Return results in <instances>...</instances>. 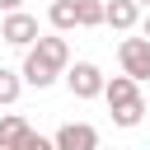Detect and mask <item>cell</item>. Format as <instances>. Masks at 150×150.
Listing matches in <instances>:
<instances>
[{
  "instance_id": "obj_14",
  "label": "cell",
  "mask_w": 150,
  "mask_h": 150,
  "mask_svg": "<svg viewBox=\"0 0 150 150\" xmlns=\"http://www.w3.org/2000/svg\"><path fill=\"white\" fill-rule=\"evenodd\" d=\"M19 150H56V141H47V136H38V131H28V136L19 141Z\"/></svg>"
},
{
  "instance_id": "obj_12",
  "label": "cell",
  "mask_w": 150,
  "mask_h": 150,
  "mask_svg": "<svg viewBox=\"0 0 150 150\" xmlns=\"http://www.w3.org/2000/svg\"><path fill=\"white\" fill-rule=\"evenodd\" d=\"M19 89H23V75H14V70H5V66H0V108H5V103H14V98H19Z\"/></svg>"
},
{
  "instance_id": "obj_11",
  "label": "cell",
  "mask_w": 150,
  "mask_h": 150,
  "mask_svg": "<svg viewBox=\"0 0 150 150\" xmlns=\"http://www.w3.org/2000/svg\"><path fill=\"white\" fill-rule=\"evenodd\" d=\"M103 14H108L103 0H75V23H80V28H98Z\"/></svg>"
},
{
  "instance_id": "obj_3",
  "label": "cell",
  "mask_w": 150,
  "mask_h": 150,
  "mask_svg": "<svg viewBox=\"0 0 150 150\" xmlns=\"http://www.w3.org/2000/svg\"><path fill=\"white\" fill-rule=\"evenodd\" d=\"M0 38H5L9 47H33L42 33H38V19H33V14L14 9V14H5V23H0Z\"/></svg>"
},
{
  "instance_id": "obj_15",
  "label": "cell",
  "mask_w": 150,
  "mask_h": 150,
  "mask_svg": "<svg viewBox=\"0 0 150 150\" xmlns=\"http://www.w3.org/2000/svg\"><path fill=\"white\" fill-rule=\"evenodd\" d=\"M19 5H23V0H0V9H5V14H14Z\"/></svg>"
},
{
  "instance_id": "obj_8",
  "label": "cell",
  "mask_w": 150,
  "mask_h": 150,
  "mask_svg": "<svg viewBox=\"0 0 150 150\" xmlns=\"http://www.w3.org/2000/svg\"><path fill=\"white\" fill-rule=\"evenodd\" d=\"M28 131H33V127H28V117L5 112V117H0V150H19V141H23Z\"/></svg>"
},
{
  "instance_id": "obj_7",
  "label": "cell",
  "mask_w": 150,
  "mask_h": 150,
  "mask_svg": "<svg viewBox=\"0 0 150 150\" xmlns=\"http://www.w3.org/2000/svg\"><path fill=\"white\" fill-rule=\"evenodd\" d=\"M103 23H108V28H117V33H131V28L141 23V5H136V0H108Z\"/></svg>"
},
{
  "instance_id": "obj_2",
  "label": "cell",
  "mask_w": 150,
  "mask_h": 150,
  "mask_svg": "<svg viewBox=\"0 0 150 150\" xmlns=\"http://www.w3.org/2000/svg\"><path fill=\"white\" fill-rule=\"evenodd\" d=\"M103 84H108V80H103V70H98L94 61H75V66L66 70V89H70L75 98H98Z\"/></svg>"
},
{
  "instance_id": "obj_4",
  "label": "cell",
  "mask_w": 150,
  "mask_h": 150,
  "mask_svg": "<svg viewBox=\"0 0 150 150\" xmlns=\"http://www.w3.org/2000/svg\"><path fill=\"white\" fill-rule=\"evenodd\" d=\"M28 52H33L42 66H52L56 75H66V70H70V42H66V38H38Z\"/></svg>"
},
{
  "instance_id": "obj_10",
  "label": "cell",
  "mask_w": 150,
  "mask_h": 150,
  "mask_svg": "<svg viewBox=\"0 0 150 150\" xmlns=\"http://www.w3.org/2000/svg\"><path fill=\"white\" fill-rule=\"evenodd\" d=\"M47 19H52V28H56V33H70V28H80V23H75V0H52Z\"/></svg>"
},
{
  "instance_id": "obj_13",
  "label": "cell",
  "mask_w": 150,
  "mask_h": 150,
  "mask_svg": "<svg viewBox=\"0 0 150 150\" xmlns=\"http://www.w3.org/2000/svg\"><path fill=\"white\" fill-rule=\"evenodd\" d=\"M141 117H145V98L131 103V108H112V122L117 127H141Z\"/></svg>"
},
{
  "instance_id": "obj_17",
  "label": "cell",
  "mask_w": 150,
  "mask_h": 150,
  "mask_svg": "<svg viewBox=\"0 0 150 150\" xmlns=\"http://www.w3.org/2000/svg\"><path fill=\"white\" fill-rule=\"evenodd\" d=\"M136 5H150V0H136Z\"/></svg>"
},
{
  "instance_id": "obj_9",
  "label": "cell",
  "mask_w": 150,
  "mask_h": 150,
  "mask_svg": "<svg viewBox=\"0 0 150 150\" xmlns=\"http://www.w3.org/2000/svg\"><path fill=\"white\" fill-rule=\"evenodd\" d=\"M19 75H23V80H28V84H33V89H47V84H52V80H56V70H52V66H42V61H38V56H33V52H28V56H23V70H19Z\"/></svg>"
},
{
  "instance_id": "obj_16",
  "label": "cell",
  "mask_w": 150,
  "mask_h": 150,
  "mask_svg": "<svg viewBox=\"0 0 150 150\" xmlns=\"http://www.w3.org/2000/svg\"><path fill=\"white\" fill-rule=\"evenodd\" d=\"M141 28H145V38H150V14H145V19H141Z\"/></svg>"
},
{
  "instance_id": "obj_1",
  "label": "cell",
  "mask_w": 150,
  "mask_h": 150,
  "mask_svg": "<svg viewBox=\"0 0 150 150\" xmlns=\"http://www.w3.org/2000/svg\"><path fill=\"white\" fill-rule=\"evenodd\" d=\"M117 61H122V75L145 84L150 80V38H122L117 42Z\"/></svg>"
},
{
  "instance_id": "obj_6",
  "label": "cell",
  "mask_w": 150,
  "mask_h": 150,
  "mask_svg": "<svg viewBox=\"0 0 150 150\" xmlns=\"http://www.w3.org/2000/svg\"><path fill=\"white\" fill-rule=\"evenodd\" d=\"M103 98H108V112H112V108H131V103H141V84H136L131 75H112V80L103 84Z\"/></svg>"
},
{
  "instance_id": "obj_5",
  "label": "cell",
  "mask_w": 150,
  "mask_h": 150,
  "mask_svg": "<svg viewBox=\"0 0 150 150\" xmlns=\"http://www.w3.org/2000/svg\"><path fill=\"white\" fill-rule=\"evenodd\" d=\"M52 141H56V150H98V131L89 122H66Z\"/></svg>"
}]
</instances>
